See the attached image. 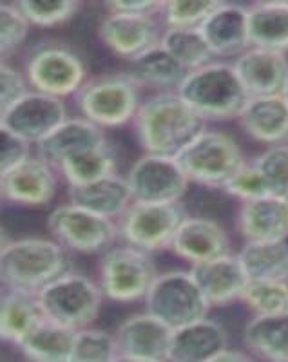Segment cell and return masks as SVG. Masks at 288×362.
<instances>
[{
	"label": "cell",
	"instance_id": "cell-1",
	"mask_svg": "<svg viewBox=\"0 0 288 362\" xmlns=\"http://www.w3.org/2000/svg\"><path fill=\"white\" fill-rule=\"evenodd\" d=\"M207 122L178 90H161L142 102L132 127L145 154L178 156L205 131Z\"/></svg>",
	"mask_w": 288,
	"mask_h": 362
},
{
	"label": "cell",
	"instance_id": "cell-2",
	"mask_svg": "<svg viewBox=\"0 0 288 362\" xmlns=\"http://www.w3.org/2000/svg\"><path fill=\"white\" fill-rule=\"evenodd\" d=\"M71 270L67 250L54 239H9L0 250L2 288L38 293L45 284Z\"/></svg>",
	"mask_w": 288,
	"mask_h": 362
},
{
	"label": "cell",
	"instance_id": "cell-3",
	"mask_svg": "<svg viewBox=\"0 0 288 362\" xmlns=\"http://www.w3.org/2000/svg\"><path fill=\"white\" fill-rule=\"evenodd\" d=\"M178 93L205 122L238 119L250 100L234 64L225 60L190 71Z\"/></svg>",
	"mask_w": 288,
	"mask_h": 362
},
{
	"label": "cell",
	"instance_id": "cell-4",
	"mask_svg": "<svg viewBox=\"0 0 288 362\" xmlns=\"http://www.w3.org/2000/svg\"><path fill=\"white\" fill-rule=\"evenodd\" d=\"M80 116L105 129L132 124L142 105V86L127 73L89 78L74 96Z\"/></svg>",
	"mask_w": 288,
	"mask_h": 362
},
{
	"label": "cell",
	"instance_id": "cell-5",
	"mask_svg": "<svg viewBox=\"0 0 288 362\" xmlns=\"http://www.w3.org/2000/svg\"><path fill=\"white\" fill-rule=\"evenodd\" d=\"M37 296L47 321L74 332L91 328L105 299L98 283L74 270L45 284Z\"/></svg>",
	"mask_w": 288,
	"mask_h": 362
},
{
	"label": "cell",
	"instance_id": "cell-6",
	"mask_svg": "<svg viewBox=\"0 0 288 362\" xmlns=\"http://www.w3.org/2000/svg\"><path fill=\"white\" fill-rule=\"evenodd\" d=\"M190 183L221 189L245 163V154L231 134L205 129L176 156Z\"/></svg>",
	"mask_w": 288,
	"mask_h": 362
},
{
	"label": "cell",
	"instance_id": "cell-7",
	"mask_svg": "<svg viewBox=\"0 0 288 362\" xmlns=\"http://www.w3.org/2000/svg\"><path fill=\"white\" fill-rule=\"evenodd\" d=\"M160 276L153 254L140 248L113 247L102 254L98 264V284L105 299L115 303L145 300L149 290Z\"/></svg>",
	"mask_w": 288,
	"mask_h": 362
},
{
	"label": "cell",
	"instance_id": "cell-8",
	"mask_svg": "<svg viewBox=\"0 0 288 362\" xmlns=\"http://www.w3.org/2000/svg\"><path fill=\"white\" fill-rule=\"evenodd\" d=\"M29 87L44 95L67 98L76 96L87 82V67L73 47L60 42L38 44L25 60Z\"/></svg>",
	"mask_w": 288,
	"mask_h": 362
},
{
	"label": "cell",
	"instance_id": "cell-9",
	"mask_svg": "<svg viewBox=\"0 0 288 362\" xmlns=\"http://www.w3.org/2000/svg\"><path fill=\"white\" fill-rule=\"evenodd\" d=\"M189 218L183 203L132 202L118 219V235L124 245L147 254L171 248L178 228Z\"/></svg>",
	"mask_w": 288,
	"mask_h": 362
},
{
	"label": "cell",
	"instance_id": "cell-10",
	"mask_svg": "<svg viewBox=\"0 0 288 362\" xmlns=\"http://www.w3.org/2000/svg\"><path fill=\"white\" fill-rule=\"evenodd\" d=\"M144 303L149 313L173 329L202 321L210 310L190 270L160 274Z\"/></svg>",
	"mask_w": 288,
	"mask_h": 362
},
{
	"label": "cell",
	"instance_id": "cell-11",
	"mask_svg": "<svg viewBox=\"0 0 288 362\" xmlns=\"http://www.w3.org/2000/svg\"><path fill=\"white\" fill-rule=\"evenodd\" d=\"M47 230L66 250L79 254H105L118 235V223L83 206L67 202L54 206L47 218Z\"/></svg>",
	"mask_w": 288,
	"mask_h": 362
},
{
	"label": "cell",
	"instance_id": "cell-12",
	"mask_svg": "<svg viewBox=\"0 0 288 362\" xmlns=\"http://www.w3.org/2000/svg\"><path fill=\"white\" fill-rule=\"evenodd\" d=\"M132 202L180 203L189 190L190 180L176 156L144 154L131 165L127 176Z\"/></svg>",
	"mask_w": 288,
	"mask_h": 362
},
{
	"label": "cell",
	"instance_id": "cell-13",
	"mask_svg": "<svg viewBox=\"0 0 288 362\" xmlns=\"http://www.w3.org/2000/svg\"><path fill=\"white\" fill-rule=\"evenodd\" d=\"M67 118L69 116L62 98L29 90L17 103L0 112V127L37 145Z\"/></svg>",
	"mask_w": 288,
	"mask_h": 362
},
{
	"label": "cell",
	"instance_id": "cell-14",
	"mask_svg": "<svg viewBox=\"0 0 288 362\" xmlns=\"http://www.w3.org/2000/svg\"><path fill=\"white\" fill-rule=\"evenodd\" d=\"M163 31L160 15L105 13L98 25V37L103 45L127 64L160 44Z\"/></svg>",
	"mask_w": 288,
	"mask_h": 362
},
{
	"label": "cell",
	"instance_id": "cell-15",
	"mask_svg": "<svg viewBox=\"0 0 288 362\" xmlns=\"http://www.w3.org/2000/svg\"><path fill=\"white\" fill-rule=\"evenodd\" d=\"M60 174L37 153L0 174L2 199L18 206H45L57 196Z\"/></svg>",
	"mask_w": 288,
	"mask_h": 362
},
{
	"label": "cell",
	"instance_id": "cell-16",
	"mask_svg": "<svg viewBox=\"0 0 288 362\" xmlns=\"http://www.w3.org/2000/svg\"><path fill=\"white\" fill-rule=\"evenodd\" d=\"M173 328L147 310L132 313L116 328L115 339L120 355L149 362H169Z\"/></svg>",
	"mask_w": 288,
	"mask_h": 362
},
{
	"label": "cell",
	"instance_id": "cell-17",
	"mask_svg": "<svg viewBox=\"0 0 288 362\" xmlns=\"http://www.w3.org/2000/svg\"><path fill=\"white\" fill-rule=\"evenodd\" d=\"M210 308H223L241 300L248 276L238 254H226L189 268Z\"/></svg>",
	"mask_w": 288,
	"mask_h": 362
},
{
	"label": "cell",
	"instance_id": "cell-18",
	"mask_svg": "<svg viewBox=\"0 0 288 362\" xmlns=\"http://www.w3.org/2000/svg\"><path fill=\"white\" fill-rule=\"evenodd\" d=\"M169 250L190 267L232 254L231 238L225 228L214 219L202 216H189L181 223Z\"/></svg>",
	"mask_w": 288,
	"mask_h": 362
},
{
	"label": "cell",
	"instance_id": "cell-19",
	"mask_svg": "<svg viewBox=\"0 0 288 362\" xmlns=\"http://www.w3.org/2000/svg\"><path fill=\"white\" fill-rule=\"evenodd\" d=\"M232 64L250 98L283 95L288 83V57L284 53L248 47Z\"/></svg>",
	"mask_w": 288,
	"mask_h": 362
},
{
	"label": "cell",
	"instance_id": "cell-20",
	"mask_svg": "<svg viewBox=\"0 0 288 362\" xmlns=\"http://www.w3.org/2000/svg\"><path fill=\"white\" fill-rule=\"evenodd\" d=\"M103 145H109V141L102 127L82 118V116H79V118L69 116L45 140L35 145V153L42 160L53 165L54 169H58V165L66 161L67 158L103 147Z\"/></svg>",
	"mask_w": 288,
	"mask_h": 362
},
{
	"label": "cell",
	"instance_id": "cell-21",
	"mask_svg": "<svg viewBox=\"0 0 288 362\" xmlns=\"http://www.w3.org/2000/svg\"><path fill=\"white\" fill-rule=\"evenodd\" d=\"M200 29L216 58H238L250 47L248 6L221 2Z\"/></svg>",
	"mask_w": 288,
	"mask_h": 362
},
{
	"label": "cell",
	"instance_id": "cell-22",
	"mask_svg": "<svg viewBox=\"0 0 288 362\" xmlns=\"http://www.w3.org/2000/svg\"><path fill=\"white\" fill-rule=\"evenodd\" d=\"M229 350L225 326L214 319H202L174 329L169 348V362H212Z\"/></svg>",
	"mask_w": 288,
	"mask_h": 362
},
{
	"label": "cell",
	"instance_id": "cell-23",
	"mask_svg": "<svg viewBox=\"0 0 288 362\" xmlns=\"http://www.w3.org/2000/svg\"><path fill=\"white\" fill-rule=\"evenodd\" d=\"M236 228L245 241H288V199L267 196L241 203Z\"/></svg>",
	"mask_w": 288,
	"mask_h": 362
},
{
	"label": "cell",
	"instance_id": "cell-24",
	"mask_svg": "<svg viewBox=\"0 0 288 362\" xmlns=\"http://www.w3.org/2000/svg\"><path fill=\"white\" fill-rule=\"evenodd\" d=\"M238 124L258 144L288 145V103L283 95L250 98Z\"/></svg>",
	"mask_w": 288,
	"mask_h": 362
},
{
	"label": "cell",
	"instance_id": "cell-25",
	"mask_svg": "<svg viewBox=\"0 0 288 362\" xmlns=\"http://www.w3.org/2000/svg\"><path fill=\"white\" fill-rule=\"evenodd\" d=\"M67 198L74 205L83 206L95 214L115 219V221L124 216V212L132 203L125 176H120V174L103 177L89 185L67 187Z\"/></svg>",
	"mask_w": 288,
	"mask_h": 362
},
{
	"label": "cell",
	"instance_id": "cell-26",
	"mask_svg": "<svg viewBox=\"0 0 288 362\" xmlns=\"http://www.w3.org/2000/svg\"><path fill=\"white\" fill-rule=\"evenodd\" d=\"M45 315L38 303V296L24 290H2L0 299V337L8 344L18 346L31 334Z\"/></svg>",
	"mask_w": 288,
	"mask_h": 362
},
{
	"label": "cell",
	"instance_id": "cell-27",
	"mask_svg": "<svg viewBox=\"0 0 288 362\" xmlns=\"http://www.w3.org/2000/svg\"><path fill=\"white\" fill-rule=\"evenodd\" d=\"M243 344L260 361H288V312L252 317L243 328Z\"/></svg>",
	"mask_w": 288,
	"mask_h": 362
},
{
	"label": "cell",
	"instance_id": "cell-28",
	"mask_svg": "<svg viewBox=\"0 0 288 362\" xmlns=\"http://www.w3.org/2000/svg\"><path fill=\"white\" fill-rule=\"evenodd\" d=\"M189 73L161 44L127 64V74L142 87H153L156 93L178 90Z\"/></svg>",
	"mask_w": 288,
	"mask_h": 362
},
{
	"label": "cell",
	"instance_id": "cell-29",
	"mask_svg": "<svg viewBox=\"0 0 288 362\" xmlns=\"http://www.w3.org/2000/svg\"><path fill=\"white\" fill-rule=\"evenodd\" d=\"M250 47L288 53V2H254L248 6Z\"/></svg>",
	"mask_w": 288,
	"mask_h": 362
},
{
	"label": "cell",
	"instance_id": "cell-30",
	"mask_svg": "<svg viewBox=\"0 0 288 362\" xmlns=\"http://www.w3.org/2000/svg\"><path fill=\"white\" fill-rule=\"evenodd\" d=\"M76 332L53 321H42L17 346L29 362H69Z\"/></svg>",
	"mask_w": 288,
	"mask_h": 362
},
{
	"label": "cell",
	"instance_id": "cell-31",
	"mask_svg": "<svg viewBox=\"0 0 288 362\" xmlns=\"http://www.w3.org/2000/svg\"><path fill=\"white\" fill-rule=\"evenodd\" d=\"M238 257L248 279L288 281V241H245Z\"/></svg>",
	"mask_w": 288,
	"mask_h": 362
},
{
	"label": "cell",
	"instance_id": "cell-32",
	"mask_svg": "<svg viewBox=\"0 0 288 362\" xmlns=\"http://www.w3.org/2000/svg\"><path fill=\"white\" fill-rule=\"evenodd\" d=\"M57 170L67 187H80L118 174V161L113 148L109 145H103V147L67 158L58 165Z\"/></svg>",
	"mask_w": 288,
	"mask_h": 362
},
{
	"label": "cell",
	"instance_id": "cell-33",
	"mask_svg": "<svg viewBox=\"0 0 288 362\" xmlns=\"http://www.w3.org/2000/svg\"><path fill=\"white\" fill-rule=\"evenodd\" d=\"M160 44L187 71L200 69V67L209 66L214 60H218L210 49L209 42L203 37L202 29L165 28Z\"/></svg>",
	"mask_w": 288,
	"mask_h": 362
},
{
	"label": "cell",
	"instance_id": "cell-34",
	"mask_svg": "<svg viewBox=\"0 0 288 362\" xmlns=\"http://www.w3.org/2000/svg\"><path fill=\"white\" fill-rule=\"evenodd\" d=\"M254 315L288 312V281L248 279L241 300Z\"/></svg>",
	"mask_w": 288,
	"mask_h": 362
},
{
	"label": "cell",
	"instance_id": "cell-35",
	"mask_svg": "<svg viewBox=\"0 0 288 362\" xmlns=\"http://www.w3.org/2000/svg\"><path fill=\"white\" fill-rule=\"evenodd\" d=\"M219 4L221 0H165L160 17L165 28L200 29Z\"/></svg>",
	"mask_w": 288,
	"mask_h": 362
},
{
	"label": "cell",
	"instance_id": "cell-36",
	"mask_svg": "<svg viewBox=\"0 0 288 362\" xmlns=\"http://www.w3.org/2000/svg\"><path fill=\"white\" fill-rule=\"evenodd\" d=\"M120 355L115 334L86 328L76 332L69 362H113Z\"/></svg>",
	"mask_w": 288,
	"mask_h": 362
},
{
	"label": "cell",
	"instance_id": "cell-37",
	"mask_svg": "<svg viewBox=\"0 0 288 362\" xmlns=\"http://www.w3.org/2000/svg\"><path fill=\"white\" fill-rule=\"evenodd\" d=\"M18 8L31 25L54 28L73 21L82 4L76 0H18Z\"/></svg>",
	"mask_w": 288,
	"mask_h": 362
},
{
	"label": "cell",
	"instance_id": "cell-38",
	"mask_svg": "<svg viewBox=\"0 0 288 362\" xmlns=\"http://www.w3.org/2000/svg\"><path fill=\"white\" fill-rule=\"evenodd\" d=\"M270 196L288 199V145L267 147L254 158Z\"/></svg>",
	"mask_w": 288,
	"mask_h": 362
},
{
	"label": "cell",
	"instance_id": "cell-39",
	"mask_svg": "<svg viewBox=\"0 0 288 362\" xmlns=\"http://www.w3.org/2000/svg\"><path fill=\"white\" fill-rule=\"evenodd\" d=\"M31 24L18 8L17 2H2L0 4V53L2 62L13 57L24 45Z\"/></svg>",
	"mask_w": 288,
	"mask_h": 362
},
{
	"label": "cell",
	"instance_id": "cell-40",
	"mask_svg": "<svg viewBox=\"0 0 288 362\" xmlns=\"http://www.w3.org/2000/svg\"><path fill=\"white\" fill-rule=\"evenodd\" d=\"M221 190L232 198L239 199L241 203L254 202V199H261L270 196L265 183L263 176L254 165V161H247V163L238 170L232 177H229Z\"/></svg>",
	"mask_w": 288,
	"mask_h": 362
},
{
	"label": "cell",
	"instance_id": "cell-41",
	"mask_svg": "<svg viewBox=\"0 0 288 362\" xmlns=\"http://www.w3.org/2000/svg\"><path fill=\"white\" fill-rule=\"evenodd\" d=\"M29 93L25 73L8 62L0 64V112L17 103Z\"/></svg>",
	"mask_w": 288,
	"mask_h": 362
},
{
	"label": "cell",
	"instance_id": "cell-42",
	"mask_svg": "<svg viewBox=\"0 0 288 362\" xmlns=\"http://www.w3.org/2000/svg\"><path fill=\"white\" fill-rule=\"evenodd\" d=\"M31 145L33 144L25 141L21 136L0 127V174H6L13 167L28 160L33 154Z\"/></svg>",
	"mask_w": 288,
	"mask_h": 362
},
{
	"label": "cell",
	"instance_id": "cell-43",
	"mask_svg": "<svg viewBox=\"0 0 288 362\" xmlns=\"http://www.w3.org/2000/svg\"><path fill=\"white\" fill-rule=\"evenodd\" d=\"M163 0H109L103 4L108 13L125 15H161Z\"/></svg>",
	"mask_w": 288,
	"mask_h": 362
},
{
	"label": "cell",
	"instance_id": "cell-44",
	"mask_svg": "<svg viewBox=\"0 0 288 362\" xmlns=\"http://www.w3.org/2000/svg\"><path fill=\"white\" fill-rule=\"evenodd\" d=\"M212 362H258V358L254 357L252 354H247V351H241V350H229L223 351L219 357H216Z\"/></svg>",
	"mask_w": 288,
	"mask_h": 362
},
{
	"label": "cell",
	"instance_id": "cell-45",
	"mask_svg": "<svg viewBox=\"0 0 288 362\" xmlns=\"http://www.w3.org/2000/svg\"><path fill=\"white\" fill-rule=\"evenodd\" d=\"M113 362H149V361H142V358H134V357H127V355H118Z\"/></svg>",
	"mask_w": 288,
	"mask_h": 362
},
{
	"label": "cell",
	"instance_id": "cell-46",
	"mask_svg": "<svg viewBox=\"0 0 288 362\" xmlns=\"http://www.w3.org/2000/svg\"><path fill=\"white\" fill-rule=\"evenodd\" d=\"M283 96H284V100H287V103H288V83H287V87H284V90H283Z\"/></svg>",
	"mask_w": 288,
	"mask_h": 362
},
{
	"label": "cell",
	"instance_id": "cell-47",
	"mask_svg": "<svg viewBox=\"0 0 288 362\" xmlns=\"http://www.w3.org/2000/svg\"><path fill=\"white\" fill-rule=\"evenodd\" d=\"M284 362H288V361H284Z\"/></svg>",
	"mask_w": 288,
	"mask_h": 362
}]
</instances>
